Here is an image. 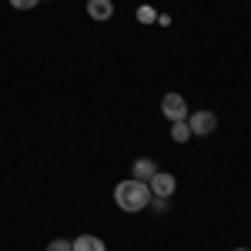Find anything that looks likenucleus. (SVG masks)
Returning <instances> with one entry per match:
<instances>
[{"label":"nucleus","instance_id":"1","mask_svg":"<svg viewBox=\"0 0 251 251\" xmlns=\"http://www.w3.org/2000/svg\"><path fill=\"white\" fill-rule=\"evenodd\" d=\"M114 201H117L121 211L134 214V211L151 204V188H148V181H134V177L131 181H121L114 188Z\"/></svg>","mask_w":251,"mask_h":251},{"label":"nucleus","instance_id":"2","mask_svg":"<svg viewBox=\"0 0 251 251\" xmlns=\"http://www.w3.org/2000/svg\"><path fill=\"white\" fill-rule=\"evenodd\" d=\"M161 114L168 117V121H184V117H188V100H184V97L181 94H164V100H161Z\"/></svg>","mask_w":251,"mask_h":251},{"label":"nucleus","instance_id":"3","mask_svg":"<svg viewBox=\"0 0 251 251\" xmlns=\"http://www.w3.org/2000/svg\"><path fill=\"white\" fill-rule=\"evenodd\" d=\"M188 127H191V134L208 137V134H214V127H218V117H214V111H194L191 121H188Z\"/></svg>","mask_w":251,"mask_h":251},{"label":"nucleus","instance_id":"4","mask_svg":"<svg viewBox=\"0 0 251 251\" xmlns=\"http://www.w3.org/2000/svg\"><path fill=\"white\" fill-rule=\"evenodd\" d=\"M148 188H151V198H171L174 188H177V177L168 171H157L151 181H148Z\"/></svg>","mask_w":251,"mask_h":251},{"label":"nucleus","instance_id":"5","mask_svg":"<svg viewBox=\"0 0 251 251\" xmlns=\"http://www.w3.org/2000/svg\"><path fill=\"white\" fill-rule=\"evenodd\" d=\"M87 17L91 20H111L114 17V3L111 0H87Z\"/></svg>","mask_w":251,"mask_h":251},{"label":"nucleus","instance_id":"6","mask_svg":"<svg viewBox=\"0 0 251 251\" xmlns=\"http://www.w3.org/2000/svg\"><path fill=\"white\" fill-rule=\"evenodd\" d=\"M154 174H157V164L151 157H137L134 168H131V177H134V181H151Z\"/></svg>","mask_w":251,"mask_h":251},{"label":"nucleus","instance_id":"7","mask_svg":"<svg viewBox=\"0 0 251 251\" xmlns=\"http://www.w3.org/2000/svg\"><path fill=\"white\" fill-rule=\"evenodd\" d=\"M71 251H107V245L97 234H80V238L71 241Z\"/></svg>","mask_w":251,"mask_h":251},{"label":"nucleus","instance_id":"8","mask_svg":"<svg viewBox=\"0 0 251 251\" xmlns=\"http://www.w3.org/2000/svg\"><path fill=\"white\" fill-rule=\"evenodd\" d=\"M191 137V127H188V121H174V127H171V141L174 144H184Z\"/></svg>","mask_w":251,"mask_h":251},{"label":"nucleus","instance_id":"9","mask_svg":"<svg viewBox=\"0 0 251 251\" xmlns=\"http://www.w3.org/2000/svg\"><path fill=\"white\" fill-rule=\"evenodd\" d=\"M137 20H141V24H154L157 10H154V7H137Z\"/></svg>","mask_w":251,"mask_h":251},{"label":"nucleus","instance_id":"10","mask_svg":"<svg viewBox=\"0 0 251 251\" xmlns=\"http://www.w3.org/2000/svg\"><path fill=\"white\" fill-rule=\"evenodd\" d=\"M47 251H71V241H67V238H54V241L47 245Z\"/></svg>","mask_w":251,"mask_h":251},{"label":"nucleus","instance_id":"11","mask_svg":"<svg viewBox=\"0 0 251 251\" xmlns=\"http://www.w3.org/2000/svg\"><path fill=\"white\" fill-rule=\"evenodd\" d=\"M37 3H40V0H10V7H14V10H34Z\"/></svg>","mask_w":251,"mask_h":251},{"label":"nucleus","instance_id":"12","mask_svg":"<svg viewBox=\"0 0 251 251\" xmlns=\"http://www.w3.org/2000/svg\"><path fill=\"white\" fill-rule=\"evenodd\" d=\"M148 208H154L157 214H164V211H168V198H151V204H148Z\"/></svg>","mask_w":251,"mask_h":251},{"label":"nucleus","instance_id":"13","mask_svg":"<svg viewBox=\"0 0 251 251\" xmlns=\"http://www.w3.org/2000/svg\"><path fill=\"white\" fill-rule=\"evenodd\" d=\"M234 251H248V248H234Z\"/></svg>","mask_w":251,"mask_h":251}]
</instances>
